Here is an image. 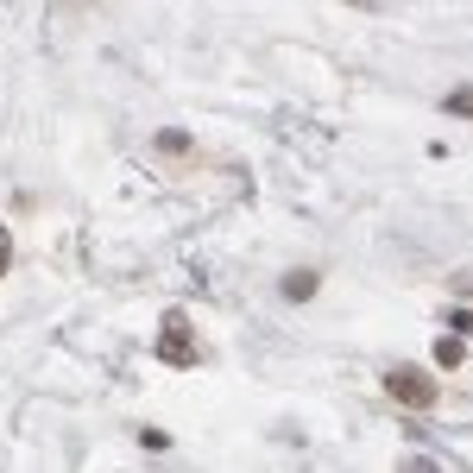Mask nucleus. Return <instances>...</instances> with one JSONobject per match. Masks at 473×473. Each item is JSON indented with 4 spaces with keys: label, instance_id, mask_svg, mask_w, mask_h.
I'll list each match as a JSON object with an SVG mask.
<instances>
[{
    "label": "nucleus",
    "instance_id": "4",
    "mask_svg": "<svg viewBox=\"0 0 473 473\" xmlns=\"http://www.w3.org/2000/svg\"><path fill=\"white\" fill-rule=\"evenodd\" d=\"M461 354H468L461 335H442V341H436V366H461Z\"/></svg>",
    "mask_w": 473,
    "mask_h": 473
},
{
    "label": "nucleus",
    "instance_id": "8",
    "mask_svg": "<svg viewBox=\"0 0 473 473\" xmlns=\"http://www.w3.org/2000/svg\"><path fill=\"white\" fill-rule=\"evenodd\" d=\"M455 335H473V310H455Z\"/></svg>",
    "mask_w": 473,
    "mask_h": 473
},
{
    "label": "nucleus",
    "instance_id": "5",
    "mask_svg": "<svg viewBox=\"0 0 473 473\" xmlns=\"http://www.w3.org/2000/svg\"><path fill=\"white\" fill-rule=\"evenodd\" d=\"M442 108H448V114H473V89H448Z\"/></svg>",
    "mask_w": 473,
    "mask_h": 473
},
{
    "label": "nucleus",
    "instance_id": "6",
    "mask_svg": "<svg viewBox=\"0 0 473 473\" xmlns=\"http://www.w3.org/2000/svg\"><path fill=\"white\" fill-rule=\"evenodd\" d=\"M139 448H152V455H158V448H171V436H164V429H139Z\"/></svg>",
    "mask_w": 473,
    "mask_h": 473
},
{
    "label": "nucleus",
    "instance_id": "2",
    "mask_svg": "<svg viewBox=\"0 0 473 473\" xmlns=\"http://www.w3.org/2000/svg\"><path fill=\"white\" fill-rule=\"evenodd\" d=\"M164 366H196V348L183 341V316H164V341H158Z\"/></svg>",
    "mask_w": 473,
    "mask_h": 473
},
{
    "label": "nucleus",
    "instance_id": "3",
    "mask_svg": "<svg viewBox=\"0 0 473 473\" xmlns=\"http://www.w3.org/2000/svg\"><path fill=\"white\" fill-rule=\"evenodd\" d=\"M316 284H322V278H316V271H303V265H297V271H284V284H278V291H284V297H291V303H310V297H316Z\"/></svg>",
    "mask_w": 473,
    "mask_h": 473
},
{
    "label": "nucleus",
    "instance_id": "9",
    "mask_svg": "<svg viewBox=\"0 0 473 473\" xmlns=\"http://www.w3.org/2000/svg\"><path fill=\"white\" fill-rule=\"evenodd\" d=\"M13 265V240H6V228H0V271Z\"/></svg>",
    "mask_w": 473,
    "mask_h": 473
},
{
    "label": "nucleus",
    "instance_id": "10",
    "mask_svg": "<svg viewBox=\"0 0 473 473\" xmlns=\"http://www.w3.org/2000/svg\"><path fill=\"white\" fill-rule=\"evenodd\" d=\"M354 6H391V0H354Z\"/></svg>",
    "mask_w": 473,
    "mask_h": 473
},
{
    "label": "nucleus",
    "instance_id": "7",
    "mask_svg": "<svg viewBox=\"0 0 473 473\" xmlns=\"http://www.w3.org/2000/svg\"><path fill=\"white\" fill-rule=\"evenodd\" d=\"M448 284H455V297H473V265H461V271H455Z\"/></svg>",
    "mask_w": 473,
    "mask_h": 473
},
{
    "label": "nucleus",
    "instance_id": "1",
    "mask_svg": "<svg viewBox=\"0 0 473 473\" xmlns=\"http://www.w3.org/2000/svg\"><path fill=\"white\" fill-rule=\"evenodd\" d=\"M385 391H391L398 404H410V410H429V404H436V372H429V366H391V372H385Z\"/></svg>",
    "mask_w": 473,
    "mask_h": 473
}]
</instances>
